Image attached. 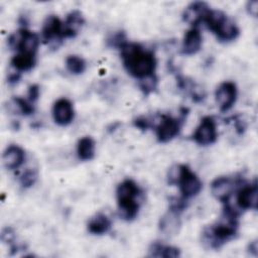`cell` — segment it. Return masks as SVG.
<instances>
[{"label":"cell","instance_id":"1f68e13d","mask_svg":"<svg viewBox=\"0 0 258 258\" xmlns=\"http://www.w3.org/2000/svg\"><path fill=\"white\" fill-rule=\"evenodd\" d=\"M248 251L250 253H252L254 256H257V253H258V242H257V240H254V241L249 243Z\"/></svg>","mask_w":258,"mask_h":258},{"label":"cell","instance_id":"4dcf8cb0","mask_svg":"<svg viewBox=\"0 0 258 258\" xmlns=\"http://www.w3.org/2000/svg\"><path fill=\"white\" fill-rule=\"evenodd\" d=\"M246 10L249 15L253 17H257L258 14V1L257 0H250L246 4Z\"/></svg>","mask_w":258,"mask_h":258},{"label":"cell","instance_id":"484cf974","mask_svg":"<svg viewBox=\"0 0 258 258\" xmlns=\"http://www.w3.org/2000/svg\"><path fill=\"white\" fill-rule=\"evenodd\" d=\"M157 83H158V79L156 75H153V76L139 80L138 87L145 96H148L149 94L155 91V89L157 88Z\"/></svg>","mask_w":258,"mask_h":258},{"label":"cell","instance_id":"9a60e30c","mask_svg":"<svg viewBox=\"0 0 258 258\" xmlns=\"http://www.w3.org/2000/svg\"><path fill=\"white\" fill-rule=\"evenodd\" d=\"M3 165L8 170L18 169L25 161V151L17 144L8 145L2 155Z\"/></svg>","mask_w":258,"mask_h":258},{"label":"cell","instance_id":"cb8c5ba5","mask_svg":"<svg viewBox=\"0 0 258 258\" xmlns=\"http://www.w3.org/2000/svg\"><path fill=\"white\" fill-rule=\"evenodd\" d=\"M12 107L23 116H29L34 113V106L28 99H23L20 97H14L11 101Z\"/></svg>","mask_w":258,"mask_h":258},{"label":"cell","instance_id":"ffe728a7","mask_svg":"<svg viewBox=\"0 0 258 258\" xmlns=\"http://www.w3.org/2000/svg\"><path fill=\"white\" fill-rule=\"evenodd\" d=\"M111 227L112 222L110 218L103 213H98L93 216L87 224V229L89 233L98 236L108 233L111 230Z\"/></svg>","mask_w":258,"mask_h":258},{"label":"cell","instance_id":"4316f807","mask_svg":"<svg viewBox=\"0 0 258 258\" xmlns=\"http://www.w3.org/2000/svg\"><path fill=\"white\" fill-rule=\"evenodd\" d=\"M127 37L125 32L123 31H117L113 33L110 37L107 38V45L113 48L119 49L121 46H123L127 42Z\"/></svg>","mask_w":258,"mask_h":258},{"label":"cell","instance_id":"d4e9b609","mask_svg":"<svg viewBox=\"0 0 258 258\" xmlns=\"http://www.w3.org/2000/svg\"><path fill=\"white\" fill-rule=\"evenodd\" d=\"M37 177H38V171L36 168H26L22 174L20 175L19 177V182H20V185L23 187V188H28V187H31L37 180Z\"/></svg>","mask_w":258,"mask_h":258},{"label":"cell","instance_id":"277c9868","mask_svg":"<svg viewBox=\"0 0 258 258\" xmlns=\"http://www.w3.org/2000/svg\"><path fill=\"white\" fill-rule=\"evenodd\" d=\"M167 182L170 185H177L180 196L185 200L198 196L203 188L199 176L185 164L171 166L167 173Z\"/></svg>","mask_w":258,"mask_h":258},{"label":"cell","instance_id":"ac0fdd59","mask_svg":"<svg viewBox=\"0 0 258 258\" xmlns=\"http://www.w3.org/2000/svg\"><path fill=\"white\" fill-rule=\"evenodd\" d=\"M36 64V54L27 52H16L10 60V70L22 74L31 71Z\"/></svg>","mask_w":258,"mask_h":258},{"label":"cell","instance_id":"30bf717a","mask_svg":"<svg viewBox=\"0 0 258 258\" xmlns=\"http://www.w3.org/2000/svg\"><path fill=\"white\" fill-rule=\"evenodd\" d=\"M41 40L46 44H56L63 40V22L56 15H48L41 27Z\"/></svg>","mask_w":258,"mask_h":258},{"label":"cell","instance_id":"e0dca14e","mask_svg":"<svg viewBox=\"0 0 258 258\" xmlns=\"http://www.w3.org/2000/svg\"><path fill=\"white\" fill-rule=\"evenodd\" d=\"M63 22V39L75 37L85 24V18L81 11L72 10L64 18Z\"/></svg>","mask_w":258,"mask_h":258},{"label":"cell","instance_id":"f1b7e54d","mask_svg":"<svg viewBox=\"0 0 258 258\" xmlns=\"http://www.w3.org/2000/svg\"><path fill=\"white\" fill-rule=\"evenodd\" d=\"M1 240L4 242V243H7L9 245H12L14 244L15 242V233L13 231L12 228L10 227H6L2 230L1 232Z\"/></svg>","mask_w":258,"mask_h":258},{"label":"cell","instance_id":"7a4b0ae2","mask_svg":"<svg viewBox=\"0 0 258 258\" xmlns=\"http://www.w3.org/2000/svg\"><path fill=\"white\" fill-rule=\"evenodd\" d=\"M119 50L123 67L130 76L139 81L155 75L157 61L152 50L128 41Z\"/></svg>","mask_w":258,"mask_h":258},{"label":"cell","instance_id":"4fadbf2b","mask_svg":"<svg viewBox=\"0 0 258 258\" xmlns=\"http://www.w3.org/2000/svg\"><path fill=\"white\" fill-rule=\"evenodd\" d=\"M52 118L59 126L70 125L75 118L73 103L67 98L57 99L52 106Z\"/></svg>","mask_w":258,"mask_h":258},{"label":"cell","instance_id":"8fae6325","mask_svg":"<svg viewBox=\"0 0 258 258\" xmlns=\"http://www.w3.org/2000/svg\"><path fill=\"white\" fill-rule=\"evenodd\" d=\"M238 89L234 82L225 81L221 83L215 91L216 103L221 112L229 111L236 103Z\"/></svg>","mask_w":258,"mask_h":258},{"label":"cell","instance_id":"44dd1931","mask_svg":"<svg viewBox=\"0 0 258 258\" xmlns=\"http://www.w3.org/2000/svg\"><path fill=\"white\" fill-rule=\"evenodd\" d=\"M96 143L91 136H84L78 140L77 155L80 160L89 161L95 157Z\"/></svg>","mask_w":258,"mask_h":258},{"label":"cell","instance_id":"f546056e","mask_svg":"<svg viewBox=\"0 0 258 258\" xmlns=\"http://www.w3.org/2000/svg\"><path fill=\"white\" fill-rule=\"evenodd\" d=\"M39 95H40V89H39V86L38 85H30L28 87V91H27V99L31 102V103H35L38 98H39Z\"/></svg>","mask_w":258,"mask_h":258},{"label":"cell","instance_id":"7c38bea8","mask_svg":"<svg viewBox=\"0 0 258 258\" xmlns=\"http://www.w3.org/2000/svg\"><path fill=\"white\" fill-rule=\"evenodd\" d=\"M258 187L256 181L253 183L242 182L236 194V205L240 211H249L257 209Z\"/></svg>","mask_w":258,"mask_h":258},{"label":"cell","instance_id":"2e32d148","mask_svg":"<svg viewBox=\"0 0 258 258\" xmlns=\"http://www.w3.org/2000/svg\"><path fill=\"white\" fill-rule=\"evenodd\" d=\"M202 44L203 36L201 30L199 29V27L192 26L185 32L183 36L180 51L184 55H192L201 50Z\"/></svg>","mask_w":258,"mask_h":258},{"label":"cell","instance_id":"d6986e66","mask_svg":"<svg viewBox=\"0 0 258 258\" xmlns=\"http://www.w3.org/2000/svg\"><path fill=\"white\" fill-rule=\"evenodd\" d=\"M179 215V213L168 210V212L160 218L158 227L163 235L169 237L178 233L181 225Z\"/></svg>","mask_w":258,"mask_h":258},{"label":"cell","instance_id":"83f0119b","mask_svg":"<svg viewBox=\"0 0 258 258\" xmlns=\"http://www.w3.org/2000/svg\"><path fill=\"white\" fill-rule=\"evenodd\" d=\"M133 125L142 131H146L151 127H154V123H152L151 119L145 116H138L133 120Z\"/></svg>","mask_w":258,"mask_h":258},{"label":"cell","instance_id":"ba28073f","mask_svg":"<svg viewBox=\"0 0 258 258\" xmlns=\"http://www.w3.org/2000/svg\"><path fill=\"white\" fill-rule=\"evenodd\" d=\"M243 182L241 178L231 176H219L216 177L211 183V192L215 199L221 202L223 205L230 203V198L236 190L237 186Z\"/></svg>","mask_w":258,"mask_h":258},{"label":"cell","instance_id":"52a82bcc","mask_svg":"<svg viewBox=\"0 0 258 258\" xmlns=\"http://www.w3.org/2000/svg\"><path fill=\"white\" fill-rule=\"evenodd\" d=\"M186 111V109H183L179 118H174L165 114L160 115L159 122L155 126V134L158 142H169L179 134L181 125L187 114Z\"/></svg>","mask_w":258,"mask_h":258},{"label":"cell","instance_id":"9c48e42d","mask_svg":"<svg viewBox=\"0 0 258 258\" xmlns=\"http://www.w3.org/2000/svg\"><path fill=\"white\" fill-rule=\"evenodd\" d=\"M191 138L201 146H208L215 143L218 138L217 124L215 119L212 116L203 117L192 133Z\"/></svg>","mask_w":258,"mask_h":258},{"label":"cell","instance_id":"6da1fadb","mask_svg":"<svg viewBox=\"0 0 258 258\" xmlns=\"http://www.w3.org/2000/svg\"><path fill=\"white\" fill-rule=\"evenodd\" d=\"M240 211L230 203L224 204L223 213L218 222L206 227L202 233V240L211 249H219L238 235Z\"/></svg>","mask_w":258,"mask_h":258},{"label":"cell","instance_id":"8992f818","mask_svg":"<svg viewBox=\"0 0 258 258\" xmlns=\"http://www.w3.org/2000/svg\"><path fill=\"white\" fill-rule=\"evenodd\" d=\"M40 42V37L28 30L26 27H21L11 33L7 39L8 47L16 52H27L36 54Z\"/></svg>","mask_w":258,"mask_h":258},{"label":"cell","instance_id":"7402d4cb","mask_svg":"<svg viewBox=\"0 0 258 258\" xmlns=\"http://www.w3.org/2000/svg\"><path fill=\"white\" fill-rule=\"evenodd\" d=\"M148 256L150 257H164L176 258L180 256V250L177 247L164 245L159 241L153 242L148 249Z\"/></svg>","mask_w":258,"mask_h":258},{"label":"cell","instance_id":"5bb4252c","mask_svg":"<svg viewBox=\"0 0 258 258\" xmlns=\"http://www.w3.org/2000/svg\"><path fill=\"white\" fill-rule=\"evenodd\" d=\"M210 10L211 7L206 2L195 1L186 6L182 13V19L186 23L190 24L191 27H198L201 23H203Z\"/></svg>","mask_w":258,"mask_h":258},{"label":"cell","instance_id":"5b68a950","mask_svg":"<svg viewBox=\"0 0 258 258\" xmlns=\"http://www.w3.org/2000/svg\"><path fill=\"white\" fill-rule=\"evenodd\" d=\"M203 23L216 35L220 42L233 41L240 34V29L236 22L221 10L211 9Z\"/></svg>","mask_w":258,"mask_h":258},{"label":"cell","instance_id":"3957f363","mask_svg":"<svg viewBox=\"0 0 258 258\" xmlns=\"http://www.w3.org/2000/svg\"><path fill=\"white\" fill-rule=\"evenodd\" d=\"M142 194L140 186L131 178L122 180L116 188L118 215L124 221H133L139 213V198Z\"/></svg>","mask_w":258,"mask_h":258},{"label":"cell","instance_id":"603a6c76","mask_svg":"<svg viewBox=\"0 0 258 258\" xmlns=\"http://www.w3.org/2000/svg\"><path fill=\"white\" fill-rule=\"evenodd\" d=\"M66 68L73 75H81L86 71V60L77 54L68 55L66 58Z\"/></svg>","mask_w":258,"mask_h":258}]
</instances>
